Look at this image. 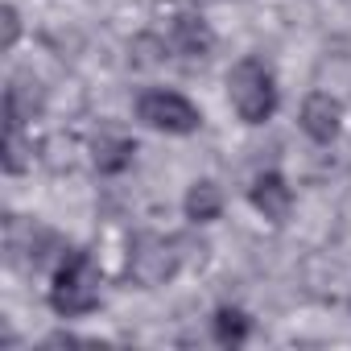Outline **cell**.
<instances>
[{
  "instance_id": "30bf717a",
  "label": "cell",
  "mask_w": 351,
  "mask_h": 351,
  "mask_svg": "<svg viewBox=\"0 0 351 351\" xmlns=\"http://www.w3.org/2000/svg\"><path fill=\"white\" fill-rule=\"evenodd\" d=\"M17 38H21V13L13 5H5V50H13Z\"/></svg>"
},
{
  "instance_id": "6da1fadb",
  "label": "cell",
  "mask_w": 351,
  "mask_h": 351,
  "mask_svg": "<svg viewBox=\"0 0 351 351\" xmlns=\"http://www.w3.org/2000/svg\"><path fill=\"white\" fill-rule=\"evenodd\" d=\"M99 298H104V277H99L95 256L87 248L62 252L50 277V310L58 318H87L99 306Z\"/></svg>"
},
{
  "instance_id": "3957f363",
  "label": "cell",
  "mask_w": 351,
  "mask_h": 351,
  "mask_svg": "<svg viewBox=\"0 0 351 351\" xmlns=\"http://www.w3.org/2000/svg\"><path fill=\"white\" fill-rule=\"evenodd\" d=\"M136 120L153 132L165 136H191L203 128V112L195 99H186L182 91H169V87H149L136 95Z\"/></svg>"
},
{
  "instance_id": "277c9868",
  "label": "cell",
  "mask_w": 351,
  "mask_h": 351,
  "mask_svg": "<svg viewBox=\"0 0 351 351\" xmlns=\"http://www.w3.org/2000/svg\"><path fill=\"white\" fill-rule=\"evenodd\" d=\"M298 124H302V132H306L314 145H330V141L343 132V104H339L330 91H310V95L302 99Z\"/></svg>"
},
{
  "instance_id": "7a4b0ae2",
  "label": "cell",
  "mask_w": 351,
  "mask_h": 351,
  "mask_svg": "<svg viewBox=\"0 0 351 351\" xmlns=\"http://www.w3.org/2000/svg\"><path fill=\"white\" fill-rule=\"evenodd\" d=\"M228 99L244 124H269L277 116V79L261 58H240L228 71Z\"/></svg>"
},
{
  "instance_id": "5b68a950",
  "label": "cell",
  "mask_w": 351,
  "mask_h": 351,
  "mask_svg": "<svg viewBox=\"0 0 351 351\" xmlns=\"http://www.w3.org/2000/svg\"><path fill=\"white\" fill-rule=\"evenodd\" d=\"M165 50L178 54V58H186V62H203V58H211V50H215V34H211V25H207L203 17L178 13V17L169 21Z\"/></svg>"
},
{
  "instance_id": "8992f818",
  "label": "cell",
  "mask_w": 351,
  "mask_h": 351,
  "mask_svg": "<svg viewBox=\"0 0 351 351\" xmlns=\"http://www.w3.org/2000/svg\"><path fill=\"white\" fill-rule=\"evenodd\" d=\"M248 203H252L256 215H265L269 223H285L289 211H293V191H289V182H285V173H277V169L256 173L252 186H248Z\"/></svg>"
},
{
  "instance_id": "9c48e42d",
  "label": "cell",
  "mask_w": 351,
  "mask_h": 351,
  "mask_svg": "<svg viewBox=\"0 0 351 351\" xmlns=\"http://www.w3.org/2000/svg\"><path fill=\"white\" fill-rule=\"evenodd\" d=\"M211 330H215V343L240 347V343L252 335V318H248L240 306H219V310L211 314Z\"/></svg>"
},
{
  "instance_id": "ba28073f",
  "label": "cell",
  "mask_w": 351,
  "mask_h": 351,
  "mask_svg": "<svg viewBox=\"0 0 351 351\" xmlns=\"http://www.w3.org/2000/svg\"><path fill=\"white\" fill-rule=\"evenodd\" d=\"M136 161V141L128 136H99L95 141V169L99 173H124Z\"/></svg>"
},
{
  "instance_id": "52a82bcc",
  "label": "cell",
  "mask_w": 351,
  "mask_h": 351,
  "mask_svg": "<svg viewBox=\"0 0 351 351\" xmlns=\"http://www.w3.org/2000/svg\"><path fill=\"white\" fill-rule=\"evenodd\" d=\"M182 211H186L191 223H215V219L223 215V195H219V186H215L211 178L191 182V191H186V199H182Z\"/></svg>"
}]
</instances>
